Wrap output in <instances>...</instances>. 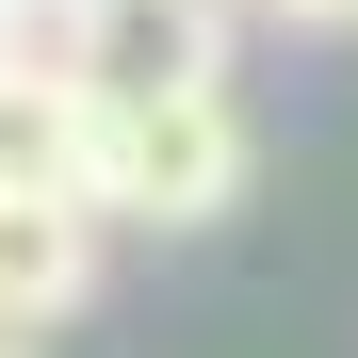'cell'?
Instances as JSON below:
<instances>
[{
	"instance_id": "obj_1",
	"label": "cell",
	"mask_w": 358,
	"mask_h": 358,
	"mask_svg": "<svg viewBox=\"0 0 358 358\" xmlns=\"http://www.w3.org/2000/svg\"><path fill=\"white\" fill-rule=\"evenodd\" d=\"M245 179H261V131H245V98H228V82L98 98V163H82L98 228H228V212H245Z\"/></svg>"
},
{
	"instance_id": "obj_2",
	"label": "cell",
	"mask_w": 358,
	"mask_h": 358,
	"mask_svg": "<svg viewBox=\"0 0 358 358\" xmlns=\"http://www.w3.org/2000/svg\"><path fill=\"white\" fill-rule=\"evenodd\" d=\"M98 245H114V228L82 196H0V342L66 326L82 293H98Z\"/></svg>"
},
{
	"instance_id": "obj_3",
	"label": "cell",
	"mask_w": 358,
	"mask_h": 358,
	"mask_svg": "<svg viewBox=\"0 0 358 358\" xmlns=\"http://www.w3.org/2000/svg\"><path fill=\"white\" fill-rule=\"evenodd\" d=\"M82 163H98V98L49 66H0V196H82Z\"/></svg>"
},
{
	"instance_id": "obj_4",
	"label": "cell",
	"mask_w": 358,
	"mask_h": 358,
	"mask_svg": "<svg viewBox=\"0 0 358 358\" xmlns=\"http://www.w3.org/2000/svg\"><path fill=\"white\" fill-rule=\"evenodd\" d=\"M245 17H277V33H358V0H245Z\"/></svg>"
},
{
	"instance_id": "obj_5",
	"label": "cell",
	"mask_w": 358,
	"mask_h": 358,
	"mask_svg": "<svg viewBox=\"0 0 358 358\" xmlns=\"http://www.w3.org/2000/svg\"><path fill=\"white\" fill-rule=\"evenodd\" d=\"M0 66H17V0H0Z\"/></svg>"
},
{
	"instance_id": "obj_6",
	"label": "cell",
	"mask_w": 358,
	"mask_h": 358,
	"mask_svg": "<svg viewBox=\"0 0 358 358\" xmlns=\"http://www.w3.org/2000/svg\"><path fill=\"white\" fill-rule=\"evenodd\" d=\"M0 358H33V342H0Z\"/></svg>"
}]
</instances>
